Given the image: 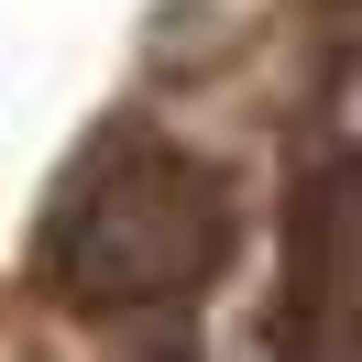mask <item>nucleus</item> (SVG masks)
<instances>
[{"mask_svg":"<svg viewBox=\"0 0 362 362\" xmlns=\"http://www.w3.org/2000/svg\"><path fill=\"white\" fill-rule=\"evenodd\" d=\"M220 242H230V220H220V198H209V176L187 154H165V143H110V154L66 187V209H55V230H45V264H55V286L88 296V308H143V296H187L220 264Z\"/></svg>","mask_w":362,"mask_h":362,"instance_id":"obj_1","label":"nucleus"}]
</instances>
